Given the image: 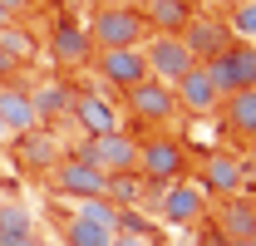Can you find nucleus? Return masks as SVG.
Listing matches in <instances>:
<instances>
[{
  "instance_id": "nucleus-1",
  "label": "nucleus",
  "mask_w": 256,
  "mask_h": 246,
  "mask_svg": "<svg viewBox=\"0 0 256 246\" xmlns=\"http://www.w3.org/2000/svg\"><path fill=\"white\" fill-rule=\"evenodd\" d=\"M84 30H89V44H94V50H133V44H143V40H148L143 15H138V10H128V5H114V0L89 10Z\"/></svg>"
},
{
  "instance_id": "nucleus-2",
  "label": "nucleus",
  "mask_w": 256,
  "mask_h": 246,
  "mask_svg": "<svg viewBox=\"0 0 256 246\" xmlns=\"http://www.w3.org/2000/svg\"><path fill=\"white\" fill-rule=\"evenodd\" d=\"M138 172H143L148 187H168L178 178H188V148H182V138H172V133L143 138L138 143Z\"/></svg>"
},
{
  "instance_id": "nucleus-3",
  "label": "nucleus",
  "mask_w": 256,
  "mask_h": 246,
  "mask_svg": "<svg viewBox=\"0 0 256 246\" xmlns=\"http://www.w3.org/2000/svg\"><path fill=\"white\" fill-rule=\"evenodd\" d=\"M202 69L212 74V84H217L222 98L236 94V89H256V40H232L212 60H202Z\"/></svg>"
},
{
  "instance_id": "nucleus-4",
  "label": "nucleus",
  "mask_w": 256,
  "mask_h": 246,
  "mask_svg": "<svg viewBox=\"0 0 256 246\" xmlns=\"http://www.w3.org/2000/svg\"><path fill=\"white\" fill-rule=\"evenodd\" d=\"M158 216L168 226H197L207 216V187L197 178H178L158 192Z\"/></svg>"
},
{
  "instance_id": "nucleus-5",
  "label": "nucleus",
  "mask_w": 256,
  "mask_h": 246,
  "mask_svg": "<svg viewBox=\"0 0 256 246\" xmlns=\"http://www.w3.org/2000/svg\"><path fill=\"white\" fill-rule=\"evenodd\" d=\"M138 50H143V60H148V79H158V84H168V89L197 64V60H192V50L178 40V34H148Z\"/></svg>"
},
{
  "instance_id": "nucleus-6",
  "label": "nucleus",
  "mask_w": 256,
  "mask_h": 246,
  "mask_svg": "<svg viewBox=\"0 0 256 246\" xmlns=\"http://www.w3.org/2000/svg\"><path fill=\"white\" fill-rule=\"evenodd\" d=\"M79 153L94 162L98 172H138V138L124 133V128H114V133H94V138H84V148Z\"/></svg>"
},
{
  "instance_id": "nucleus-7",
  "label": "nucleus",
  "mask_w": 256,
  "mask_h": 246,
  "mask_svg": "<svg viewBox=\"0 0 256 246\" xmlns=\"http://www.w3.org/2000/svg\"><path fill=\"white\" fill-rule=\"evenodd\" d=\"M50 182L64 197H108V172H98L84 153H64L50 168Z\"/></svg>"
},
{
  "instance_id": "nucleus-8",
  "label": "nucleus",
  "mask_w": 256,
  "mask_h": 246,
  "mask_svg": "<svg viewBox=\"0 0 256 246\" xmlns=\"http://www.w3.org/2000/svg\"><path fill=\"white\" fill-rule=\"evenodd\" d=\"M94 74L104 79V89L114 94H128L133 84H143L148 79V60H143V50L133 44V50H94Z\"/></svg>"
},
{
  "instance_id": "nucleus-9",
  "label": "nucleus",
  "mask_w": 256,
  "mask_h": 246,
  "mask_svg": "<svg viewBox=\"0 0 256 246\" xmlns=\"http://www.w3.org/2000/svg\"><path fill=\"white\" fill-rule=\"evenodd\" d=\"M50 60H54V69H89V60H94V44H89L84 20L54 15V25H50Z\"/></svg>"
},
{
  "instance_id": "nucleus-10",
  "label": "nucleus",
  "mask_w": 256,
  "mask_h": 246,
  "mask_svg": "<svg viewBox=\"0 0 256 246\" xmlns=\"http://www.w3.org/2000/svg\"><path fill=\"white\" fill-rule=\"evenodd\" d=\"M178 40L192 50V60L202 64V60H212L217 50H226V44H232V30H226L222 15H212V10H192V20L182 25V34H178Z\"/></svg>"
},
{
  "instance_id": "nucleus-11",
  "label": "nucleus",
  "mask_w": 256,
  "mask_h": 246,
  "mask_svg": "<svg viewBox=\"0 0 256 246\" xmlns=\"http://www.w3.org/2000/svg\"><path fill=\"white\" fill-rule=\"evenodd\" d=\"M128 114L138 123H172L178 118V98H172V89L168 84H158V79H143V84H133V89L124 94Z\"/></svg>"
},
{
  "instance_id": "nucleus-12",
  "label": "nucleus",
  "mask_w": 256,
  "mask_h": 246,
  "mask_svg": "<svg viewBox=\"0 0 256 246\" xmlns=\"http://www.w3.org/2000/svg\"><path fill=\"white\" fill-rule=\"evenodd\" d=\"M172 98H178V108L192 114V118H207V114H217V108H222V94H217L212 74H207L202 64H192L188 74L172 84Z\"/></svg>"
},
{
  "instance_id": "nucleus-13",
  "label": "nucleus",
  "mask_w": 256,
  "mask_h": 246,
  "mask_svg": "<svg viewBox=\"0 0 256 246\" xmlns=\"http://www.w3.org/2000/svg\"><path fill=\"white\" fill-rule=\"evenodd\" d=\"M246 178H252V168H246V158H236V153H207L202 172H197V182L207 187V197L212 192L217 197H236L246 187Z\"/></svg>"
},
{
  "instance_id": "nucleus-14",
  "label": "nucleus",
  "mask_w": 256,
  "mask_h": 246,
  "mask_svg": "<svg viewBox=\"0 0 256 246\" xmlns=\"http://www.w3.org/2000/svg\"><path fill=\"white\" fill-rule=\"evenodd\" d=\"M69 118L79 123L89 138H94V133H114V128H124V123H118V108H114V104H108L98 89H79V94H74Z\"/></svg>"
},
{
  "instance_id": "nucleus-15",
  "label": "nucleus",
  "mask_w": 256,
  "mask_h": 246,
  "mask_svg": "<svg viewBox=\"0 0 256 246\" xmlns=\"http://www.w3.org/2000/svg\"><path fill=\"white\" fill-rule=\"evenodd\" d=\"M0 118L10 128V138H25L40 128V114H34V98L25 84H0Z\"/></svg>"
},
{
  "instance_id": "nucleus-16",
  "label": "nucleus",
  "mask_w": 256,
  "mask_h": 246,
  "mask_svg": "<svg viewBox=\"0 0 256 246\" xmlns=\"http://www.w3.org/2000/svg\"><path fill=\"white\" fill-rule=\"evenodd\" d=\"M138 15L148 34H182V25L192 20V0H148Z\"/></svg>"
},
{
  "instance_id": "nucleus-17",
  "label": "nucleus",
  "mask_w": 256,
  "mask_h": 246,
  "mask_svg": "<svg viewBox=\"0 0 256 246\" xmlns=\"http://www.w3.org/2000/svg\"><path fill=\"white\" fill-rule=\"evenodd\" d=\"M222 123L236 133V138H246V143H256V89H236L222 98Z\"/></svg>"
},
{
  "instance_id": "nucleus-18",
  "label": "nucleus",
  "mask_w": 256,
  "mask_h": 246,
  "mask_svg": "<svg viewBox=\"0 0 256 246\" xmlns=\"http://www.w3.org/2000/svg\"><path fill=\"white\" fill-rule=\"evenodd\" d=\"M74 94L69 84H60V79H50V84H34L30 98H34V114H40V128H54L60 123V114H69L74 108Z\"/></svg>"
},
{
  "instance_id": "nucleus-19",
  "label": "nucleus",
  "mask_w": 256,
  "mask_h": 246,
  "mask_svg": "<svg viewBox=\"0 0 256 246\" xmlns=\"http://www.w3.org/2000/svg\"><path fill=\"white\" fill-rule=\"evenodd\" d=\"M60 242L64 246H114L118 242V226H104V222H89V216L69 212L60 226Z\"/></svg>"
},
{
  "instance_id": "nucleus-20",
  "label": "nucleus",
  "mask_w": 256,
  "mask_h": 246,
  "mask_svg": "<svg viewBox=\"0 0 256 246\" xmlns=\"http://www.w3.org/2000/svg\"><path fill=\"white\" fill-rule=\"evenodd\" d=\"M20 143V162H30V168H54L64 158V148H60V133L54 128H34V133H25V138H15Z\"/></svg>"
},
{
  "instance_id": "nucleus-21",
  "label": "nucleus",
  "mask_w": 256,
  "mask_h": 246,
  "mask_svg": "<svg viewBox=\"0 0 256 246\" xmlns=\"http://www.w3.org/2000/svg\"><path fill=\"white\" fill-rule=\"evenodd\" d=\"M0 236H34V216L15 192L0 197Z\"/></svg>"
},
{
  "instance_id": "nucleus-22",
  "label": "nucleus",
  "mask_w": 256,
  "mask_h": 246,
  "mask_svg": "<svg viewBox=\"0 0 256 246\" xmlns=\"http://www.w3.org/2000/svg\"><path fill=\"white\" fill-rule=\"evenodd\" d=\"M74 212L89 216V222H104V226H118L124 222V207L108 202V197H74Z\"/></svg>"
},
{
  "instance_id": "nucleus-23",
  "label": "nucleus",
  "mask_w": 256,
  "mask_h": 246,
  "mask_svg": "<svg viewBox=\"0 0 256 246\" xmlns=\"http://www.w3.org/2000/svg\"><path fill=\"white\" fill-rule=\"evenodd\" d=\"M226 30L232 40H256V0H236V5H226Z\"/></svg>"
},
{
  "instance_id": "nucleus-24",
  "label": "nucleus",
  "mask_w": 256,
  "mask_h": 246,
  "mask_svg": "<svg viewBox=\"0 0 256 246\" xmlns=\"http://www.w3.org/2000/svg\"><path fill=\"white\" fill-rule=\"evenodd\" d=\"M0 54H10L15 64H30V60H34V34H30V30H20V25L0 30Z\"/></svg>"
},
{
  "instance_id": "nucleus-25",
  "label": "nucleus",
  "mask_w": 256,
  "mask_h": 246,
  "mask_svg": "<svg viewBox=\"0 0 256 246\" xmlns=\"http://www.w3.org/2000/svg\"><path fill=\"white\" fill-rule=\"evenodd\" d=\"M148 192V182H143V172H114L108 178V202H118V207H128V202H138Z\"/></svg>"
},
{
  "instance_id": "nucleus-26",
  "label": "nucleus",
  "mask_w": 256,
  "mask_h": 246,
  "mask_svg": "<svg viewBox=\"0 0 256 246\" xmlns=\"http://www.w3.org/2000/svg\"><path fill=\"white\" fill-rule=\"evenodd\" d=\"M252 216H256V202H226L222 236H246V232H252Z\"/></svg>"
},
{
  "instance_id": "nucleus-27",
  "label": "nucleus",
  "mask_w": 256,
  "mask_h": 246,
  "mask_svg": "<svg viewBox=\"0 0 256 246\" xmlns=\"http://www.w3.org/2000/svg\"><path fill=\"white\" fill-rule=\"evenodd\" d=\"M114 246H158V242H153V232H148L143 222L124 216V222H118V242H114Z\"/></svg>"
},
{
  "instance_id": "nucleus-28",
  "label": "nucleus",
  "mask_w": 256,
  "mask_h": 246,
  "mask_svg": "<svg viewBox=\"0 0 256 246\" xmlns=\"http://www.w3.org/2000/svg\"><path fill=\"white\" fill-rule=\"evenodd\" d=\"M15 79H20V64L10 54H0V84H15Z\"/></svg>"
},
{
  "instance_id": "nucleus-29",
  "label": "nucleus",
  "mask_w": 256,
  "mask_h": 246,
  "mask_svg": "<svg viewBox=\"0 0 256 246\" xmlns=\"http://www.w3.org/2000/svg\"><path fill=\"white\" fill-rule=\"evenodd\" d=\"M0 5H5V10H10V15H15V20H20V15H25V10H30V0H0Z\"/></svg>"
},
{
  "instance_id": "nucleus-30",
  "label": "nucleus",
  "mask_w": 256,
  "mask_h": 246,
  "mask_svg": "<svg viewBox=\"0 0 256 246\" xmlns=\"http://www.w3.org/2000/svg\"><path fill=\"white\" fill-rule=\"evenodd\" d=\"M217 246H256V242H252V236H222Z\"/></svg>"
},
{
  "instance_id": "nucleus-31",
  "label": "nucleus",
  "mask_w": 256,
  "mask_h": 246,
  "mask_svg": "<svg viewBox=\"0 0 256 246\" xmlns=\"http://www.w3.org/2000/svg\"><path fill=\"white\" fill-rule=\"evenodd\" d=\"M10 25H20V20H15V15H10L5 5H0V30H10Z\"/></svg>"
},
{
  "instance_id": "nucleus-32",
  "label": "nucleus",
  "mask_w": 256,
  "mask_h": 246,
  "mask_svg": "<svg viewBox=\"0 0 256 246\" xmlns=\"http://www.w3.org/2000/svg\"><path fill=\"white\" fill-rule=\"evenodd\" d=\"M30 5H40V10H60L64 0H30Z\"/></svg>"
},
{
  "instance_id": "nucleus-33",
  "label": "nucleus",
  "mask_w": 256,
  "mask_h": 246,
  "mask_svg": "<svg viewBox=\"0 0 256 246\" xmlns=\"http://www.w3.org/2000/svg\"><path fill=\"white\" fill-rule=\"evenodd\" d=\"M114 5H128V10H143L148 0H114Z\"/></svg>"
},
{
  "instance_id": "nucleus-34",
  "label": "nucleus",
  "mask_w": 256,
  "mask_h": 246,
  "mask_svg": "<svg viewBox=\"0 0 256 246\" xmlns=\"http://www.w3.org/2000/svg\"><path fill=\"white\" fill-rule=\"evenodd\" d=\"M5 143H15V138H10V128H5V118H0V148H5Z\"/></svg>"
},
{
  "instance_id": "nucleus-35",
  "label": "nucleus",
  "mask_w": 256,
  "mask_h": 246,
  "mask_svg": "<svg viewBox=\"0 0 256 246\" xmlns=\"http://www.w3.org/2000/svg\"><path fill=\"white\" fill-rule=\"evenodd\" d=\"M0 197H10V182H0Z\"/></svg>"
},
{
  "instance_id": "nucleus-36",
  "label": "nucleus",
  "mask_w": 256,
  "mask_h": 246,
  "mask_svg": "<svg viewBox=\"0 0 256 246\" xmlns=\"http://www.w3.org/2000/svg\"><path fill=\"white\" fill-rule=\"evenodd\" d=\"M246 236H252V242H256V216H252V232H246Z\"/></svg>"
},
{
  "instance_id": "nucleus-37",
  "label": "nucleus",
  "mask_w": 256,
  "mask_h": 246,
  "mask_svg": "<svg viewBox=\"0 0 256 246\" xmlns=\"http://www.w3.org/2000/svg\"><path fill=\"white\" fill-rule=\"evenodd\" d=\"M0 182H5V158H0Z\"/></svg>"
},
{
  "instance_id": "nucleus-38",
  "label": "nucleus",
  "mask_w": 256,
  "mask_h": 246,
  "mask_svg": "<svg viewBox=\"0 0 256 246\" xmlns=\"http://www.w3.org/2000/svg\"><path fill=\"white\" fill-rule=\"evenodd\" d=\"M226 5H236V0H226Z\"/></svg>"
},
{
  "instance_id": "nucleus-39",
  "label": "nucleus",
  "mask_w": 256,
  "mask_h": 246,
  "mask_svg": "<svg viewBox=\"0 0 256 246\" xmlns=\"http://www.w3.org/2000/svg\"><path fill=\"white\" fill-rule=\"evenodd\" d=\"M34 246H40V242H34Z\"/></svg>"
}]
</instances>
